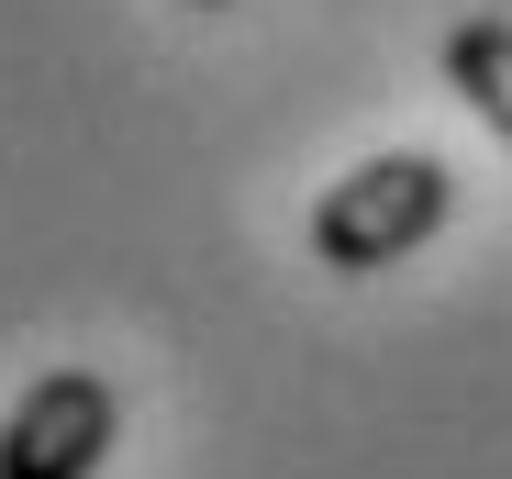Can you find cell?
I'll return each mask as SVG.
<instances>
[{
    "label": "cell",
    "mask_w": 512,
    "mask_h": 479,
    "mask_svg": "<svg viewBox=\"0 0 512 479\" xmlns=\"http://www.w3.org/2000/svg\"><path fill=\"white\" fill-rule=\"evenodd\" d=\"M435 223H446V156L390 145V156H368L357 179H334V190L312 201V257H323L334 279H368V268L412 257Z\"/></svg>",
    "instance_id": "1"
},
{
    "label": "cell",
    "mask_w": 512,
    "mask_h": 479,
    "mask_svg": "<svg viewBox=\"0 0 512 479\" xmlns=\"http://www.w3.org/2000/svg\"><path fill=\"white\" fill-rule=\"evenodd\" d=\"M112 424H123V402L101 368H45L0 424V479H90L112 457Z\"/></svg>",
    "instance_id": "2"
},
{
    "label": "cell",
    "mask_w": 512,
    "mask_h": 479,
    "mask_svg": "<svg viewBox=\"0 0 512 479\" xmlns=\"http://www.w3.org/2000/svg\"><path fill=\"white\" fill-rule=\"evenodd\" d=\"M446 78H457V101L512 145V23H501V12H479V23L446 34Z\"/></svg>",
    "instance_id": "3"
},
{
    "label": "cell",
    "mask_w": 512,
    "mask_h": 479,
    "mask_svg": "<svg viewBox=\"0 0 512 479\" xmlns=\"http://www.w3.org/2000/svg\"><path fill=\"white\" fill-rule=\"evenodd\" d=\"M201 12H223V0H201Z\"/></svg>",
    "instance_id": "4"
}]
</instances>
